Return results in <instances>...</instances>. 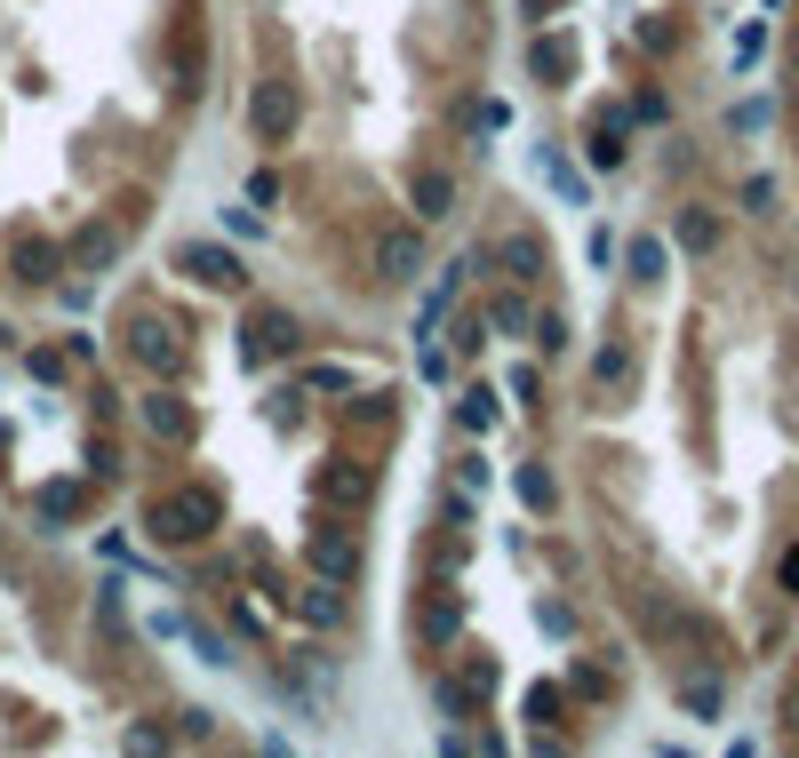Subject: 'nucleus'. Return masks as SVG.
Listing matches in <instances>:
<instances>
[{"mask_svg": "<svg viewBox=\"0 0 799 758\" xmlns=\"http://www.w3.org/2000/svg\"><path fill=\"white\" fill-rule=\"evenodd\" d=\"M496 328L520 335V328H528V303H520V296H504V303H496Z\"/></svg>", "mask_w": 799, "mask_h": 758, "instance_id": "2eb2a0df", "label": "nucleus"}, {"mask_svg": "<svg viewBox=\"0 0 799 758\" xmlns=\"http://www.w3.org/2000/svg\"><path fill=\"white\" fill-rule=\"evenodd\" d=\"M177 264H184V271H200L209 288H241V264H232L224 248H200V239H192V248H177Z\"/></svg>", "mask_w": 799, "mask_h": 758, "instance_id": "20e7f679", "label": "nucleus"}, {"mask_svg": "<svg viewBox=\"0 0 799 758\" xmlns=\"http://www.w3.org/2000/svg\"><path fill=\"white\" fill-rule=\"evenodd\" d=\"M536 343H544V352H560V343H568V320L544 312V320H536Z\"/></svg>", "mask_w": 799, "mask_h": 758, "instance_id": "f3484780", "label": "nucleus"}, {"mask_svg": "<svg viewBox=\"0 0 799 758\" xmlns=\"http://www.w3.org/2000/svg\"><path fill=\"white\" fill-rule=\"evenodd\" d=\"M631 271L656 280V271H663V239H631Z\"/></svg>", "mask_w": 799, "mask_h": 758, "instance_id": "9b49d317", "label": "nucleus"}, {"mask_svg": "<svg viewBox=\"0 0 799 758\" xmlns=\"http://www.w3.org/2000/svg\"><path fill=\"white\" fill-rule=\"evenodd\" d=\"M784 591H799V543L784 551Z\"/></svg>", "mask_w": 799, "mask_h": 758, "instance_id": "6ab92c4d", "label": "nucleus"}, {"mask_svg": "<svg viewBox=\"0 0 799 758\" xmlns=\"http://www.w3.org/2000/svg\"><path fill=\"white\" fill-rule=\"evenodd\" d=\"M152 535H160V543H200V535H216V503L192 495V488H184V495H160V503H152Z\"/></svg>", "mask_w": 799, "mask_h": 758, "instance_id": "f257e3e1", "label": "nucleus"}, {"mask_svg": "<svg viewBox=\"0 0 799 758\" xmlns=\"http://www.w3.org/2000/svg\"><path fill=\"white\" fill-rule=\"evenodd\" d=\"M464 424L488 431V424H496V399H488V392H472V399H464Z\"/></svg>", "mask_w": 799, "mask_h": 758, "instance_id": "dca6fc26", "label": "nucleus"}, {"mask_svg": "<svg viewBox=\"0 0 799 758\" xmlns=\"http://www.w3.org/2000/svg\"><path fill=\"white\" fill-rule=\"evenodd\" d=\"M192 647H200V663H232L224 639H216V631H200V623H192Z\"/></svg>", "mask_w": 799, "mask_h": 758, "instance_id": "a211bd4d", "label": "nucleus"}, {"mask_svg": "<svg viewBox=\"0 0 799 758\" xmlns=\"http://www.w3.org/2000/svg\"><path fill=\"white\" fill-rule=\"evenodd\" d=\"M248 335H256V352H296V320L288 312H256Z\"/></svg>", "mask_w": 799, "mask_h": 758, "instance_id": "6e6552de", "label": "nucleus"}, {"mask_svg": "<svg viewBox=\"0 0 799 758\" xmlns=\"http://www.w3.org/2000/svg\"><path fill=\"white\" fill-rule=\"evenodd\" d=\"M248 128L264 136V145H280V136H296V88L288 81H264L248 96Z\"/></svg>", "mask_w": 799, "mask_h": 758, "instance_id": "f03ea898", "label": "nucleus"}, {"mask_svg": "<svg viewBox=\"0 0 799 758\" xmlns=\"http://www.w3.org/2000/svg\"><path fill=\"white\" fill-rule=\"evenodd\" d=\"M376 495V479L360 471V463H328V503H344V511H360Z\"/></svg>", "mask_w": 799, "mask_h": 758, "instance_id": "423d86ee", "label": "nucleus"}, {"mask_svg": "<svg viewBox=\"0 0 799 758\" xmlns=\"http://www.w3.org/2000/svg\"><path fill=\"white\" fill-rule=\"evenodd\" d=\"M744 209H752V216H768V209H776V184H768V177H752V184H744Z\"/></svg>", "mask_w": 799, "mask_h": 758, "instance_id": "ddd939ff", "label": "nucleus"}, {"mask_svg": "<svg viewBox=\"0 0 799 758\" xmlns=\"http://www.w3.org/2000/svg\"><path fill=\"white\" fill-rule=\"evenodd\" d=\"M376 264L392 271V280H416V264H424V239H416V232H384V239H376Z\"/></svg>", "mask_w": 799, "mask_h": 758, "instance_id": "39448f33", "label": "nucleus"}, {"mask_svg": "<svg viewBox=\"0 0 799 758\" xmlns=\"http://www.w3.org/2000/svg\"><path fill=\"white\" fill-rule=\"evenodd\" d=\"M408 192H416V216H424V224H440V216L456 209V184L440 177V168H424V177H416Z\"/></svg>", "mask_w": 799, "mask_h": 758, "instance_id": "0eeeda50", "label": "nucleus"}, {"mask_svg": "<svg viewBox=\"0 0 799 758\" xmlns=\"http://www.w3.org/2000/svg\"><path fill=\"white\" fill-rule=\"evenodd\" d=\"M504 264H512V280H536V271H544V248H536V239H504Z\"/></svg>", "mask_w": 799, "mask_h": 758, "instance_id": "9d476101", "label": "nucleus"}, {"mask_svg": "<svg viewBox=\"0 0 799 758\" xmlns=\"http://www.w3.org/2000/svg\"><path fill=\"white\" fill-rule=\"evenodd\" d=\"M312 567H320V575H337V583H352V575H360L352 535H344V527H320V535H312Z\"/></svg>", "mask_w": 799, "mask_h": 758, "instance_id": "7ed1b4c3", "label": "nucleus"}, {"mask_svg": "<svg viewBox=\"0 0 799 758\" xmlns=\"http://www.w3.org/2000/svg\"><path fill=\"white\" fill-rule=\"evenodd\" d=\"M145 424H152L160 439H184V431H192V416H184V407H177L169 392H152V399H145Z\"/></svg>", "mask_w": 799, "mask_h": 758, "instance_id": "1a4fd4ad", "label": "nucleus"}, {"mask_svg": "<svg viewBox=\"0 0 799 758\" xmlns=\"http://www.w3.org/2000/svg\"><path fill=\"white\" fill-rule=\"evenodd\" d=\"M680 239H688V248H712V239H720V224H712L704 209H695V216H680Z\"/></svg>", "mask_w": 799, "mask_h": 758, "instance_id": "f8f14e48", "label": "nucleus"}, {"mask_svg": "<svg viewBox=\"0 0 799 758\" xmlns=\"http://www.w3.org/2000/svg\"><path fill=\"white\" fill-rule=\"evenodd\" d=\"M520 495L536 503V511H552V479H544V471H520Z\"/></svg>", "mask_w": 799, "mask_h": 758, "instance_id": "4468645a", "label": "nucleus"}]
</instances>
